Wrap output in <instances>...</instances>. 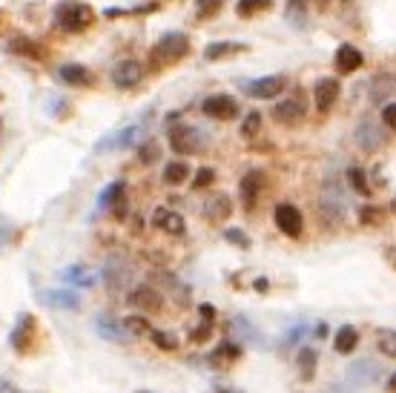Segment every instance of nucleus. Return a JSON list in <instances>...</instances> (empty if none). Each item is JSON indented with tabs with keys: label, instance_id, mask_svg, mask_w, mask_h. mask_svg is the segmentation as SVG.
<instances>
[{
	"label": "nucleus",
	"instance_id": "f257e3e1",
	"mask_svg": "<svg viewBox=\"0 0 396 393\" xmlns=\"http://www.w3.org/2000/svg\"><path fill=\"white\" fill-rule=\"evenodd\" d=\"M187 55H190V38L184 32H167V35H161L150 49V69L161 72V69L175 66Z\"/></svg>",
	"mask_w": 396,
	"mask_h": 393
},
{
	"label": "nucleus",
	"instance_id": "f03ea898",
	"mask_svg": "<svg viewBox=\"0 0 396 393\" xmlns=\"http://www.w3.org/2000/svg\"><path fill=\"white\" fill-rule=\"evenodd\" d=\"M95 23V12L92 6L81 3V0H63L55 9V29L66 35H81Z\"/></svg>",
	"mask_w": 396,
	"mask_h": 393
},
{
	"label": "nucleus",
	"instance_id": "7ed1b4c3",
	"mask_svg": "<svg viewBox=\"0 0 396 393\" xmlns=\"http://www.w3.org/2000/svg\"><path fill=\"white\" fill-rule=\"evenodd\" d=\"M167 138H170V147H173L175 155H198V152L207 147V135H204L198 127L181 124V121H178V124H170Z\"/></svg>",
	"mask_w": 396,
	"mask_h": 393
},
{
	"label": "nucleus",
	"instance_id": "20e7f679",
	"mask_svg": "<svg viewBox=\"0 0 396 393\" xmlns=\"http://www.w3.org/2000/svg\"><path fill=\"white\" fill-rule=\"evenodd\" d=\"M9 344L12 351L20 353V356H29L38 344V319L32 313H20L15 328H12V336H9Z\"/></svg>",
	"mask_w": 396,
	"mask_h": 393
},
{
	"label": "nucleus",
	"instance_id": "39448f33",
	"mask_svg": "<svg viewBox=\"0 0 396 393\" xmlns=\"http://www.w3.org/2000/svg\"><path fill=\"white\" fill-rule=\"evenodd\" d=\"M273 224H276L278 233L287 236V239H301V233H305V216H301V210L290 201L276 204Z\"/></svg>",
	"mask_w": 396,
	"mask_h": 393
},
{
	"label": "nucleus",
	"instance_id": "423d86ee",
	"mask_svg": "<svg viewBox=\"0 0 396 393\" xmlns=\"http://www.w3.org/2000/svg\"><path fill=\"white\" fill-rule=\"evenodd\" d=\"M201 112L207 115V118H213V121H232L241 112V106H239V101L232 95L219 92V95H209V98L201 101Z\"/></svg>",
	"mask_w": 396,
	"mask_h": 393
},
{
	"label": "nucleus",
	"instance_id": "0eeeda50",
	"mask_svg": "<svg viewBox=\"0 0 396 393\" xmlns=\"http://www.w3.org/2000/svg\"><path fill=\"white\" fill-rule=\"evenodd\" d=\"M270 115H273V121L282 124V127H299L301 121H305V115H308L305 98H301V95H290L285 101H278Z\"/></svg>",
	"mask_w": 396,
	"mask_h": 393
},
{
	"label": "nucleus",
	"instance_id": "6e6552de",
	"mask_svg": "<svg viewBox=\"0 0 396 393\" xmlns=\"http://www.w3.org/2000/svg\"><path fill=\"white\" fill-rule=\"evenodd\" d=\"M264 181H267L264 170H247V173L241 175V181H239V195H241V207H244L247 213H253L255 204H259V195L264 193Z\"/></svg>",
	"mask_w": 396,
	"mask_h": 393
},
{
	"label": "nucleus",
	"instance_id": "1a4fd4ad",
	"mask_svg": "<svg viewBox=\"0 0 396 393\" xmlns=\"http://www.w3.org/2000/svg\"><path fill=\"white\" fill-rule=\"evenodd\" d=\"M244 92L255 101H270L278 98L282 92H287V75H264V78H255L244 86Z\"/></svg>",
	"mask_w": 396,
	"mask_h": 393
},
{
	"label": "nucleus",
	"instance_id": "9d476101",
	"mask_svg": "<svg viewBox=\"0 0 396 393\" xmlns=\"http://www.w3.org/2000/svg\"><path fill=\"white\" fill-rule=\"evenodd\" d=\"M127 302H129V307H135V310H141L144 316H150V313H158L161 307H164V296H161L155 287H150V284H138L135 290H129Z\"/></svg>",
	"mask_w": 396,
	"mask_h": 393
},
{
	"label": "nucleus",
	"instance_id": "9b49d317",
	"mask_svg": "<svg viewBox=\"0 0 396 393\" xmlns=\"http://www.w3.org/2000/svg\"><path fill=\"white\" fill-rule=\"evenodd\" d=\"M150 221H152L155 230H161V233H167V236H175V239H181L184 233H187V221H184V216L170 210V207H155Z\"/></svg>",
	"mask_w": 396,
	"mask_h": 393
},
{
	"label": "nucleus",
	"instance_id": "f8f14e48",
	"mask_svg": "<svg viewBox=\"0 0 396 393\" xmlns=\"http://www.w3.org/2000/svg\"><path fill=\"white\" fill-rule=\"evenodd\" d=\"M144 75H147L144 63L127 58V61H121L118 66L112 69V83H115V89H135L138 83L144 81Z\"/></svg>",
	"mask_w": 396,
	"mask_h": 393
},
{
	"label": "nucleus",
	"instance_id": "ddd939ff",
	"mask_svg": "<svg viewBox=\"0 0 396 393\" xmlns=\"http://www.w3.org/2000/svg\"><path fill=\"white\" fill-rule=\"evenodd\" d=\"M339 81L336 78H319L316 86H313V104H316V112L319 115H328L333 109V104L339 101Z\"/></svg>",
	"mask_w": 396,
	"mask_h": 393
},
{
	"label": "nucleus",
	"instance_id": "4468645a",
	"mask_svg": "<svg viewBox=\"0 0 396 393\" xmlns=\"http://www.w3.org/2000/svg\"><path fill=\"white\" fill-rule=\"evenodd\" d=\"M58 78L72 86V89H86V86H95V75H92V69H86L84 63H63L58 69Z\"/></svg>",
	"mask_w": 396,
	"mask_h": 393
},
{
	"label": "nucleus",
	"instance_id": "2eb2a0df",
	"mask_svg": "<svg viewBox=\"0 0 396 393\" xmlns=\"http://www.w3.org/2000/svg\"><path fill=\"white\" fill-rule=\"evenodd\" d=\"M382 374V367L370 359H359L354 364H347V382L351 385H374Z\"/></svg>",
	"mask_w": 396,
	"mask_h": 393
},
{
	"label": "nucleus",
	"instance_id": "dca6fc26",
	"mask_svg": "<svg viewBox=\"0 0 396 393\" xmlns=\"http://www.w3.org/2000/svg\"><path fill=\"white\" fill-rule=\"evenodd\" d=\"M230 216H232V201H230L227 193H216V195H209L204 201V218L209 224H219V221H224Z\"/></svg>",
	"mask_w": 396,
	"mask_h": 393
},
{
	"label": "nucleus",
	"instance_id": "f3484780",
	"mask_svg": "<svg viewBox=\"0 0 396 393\" xmlns=\"http://www.w3.org/2000/svg\"><path fill=\"white\" fill-rule=\"evenodd\" d=\"M6 52H9V55H20V58H29V61H43V58H46L43 46H40L38 40L26 38V35L12 38V40L6 43Z\"/></svg>",
	"mask_w": 396,
	"mask_h": 393
},
{
	"label": "nucleus",
	"instance_id": "a211bd4d",
	"mask_svg": "<svg viewBox=\"0 0 396 393\" xmlns=\"http://www.w3.org/2000/svg\"><path fill=\"white\" fill-rule=\"evenodd\" d=\"M333 63H336V69L342 75H351V72H356V69L365 63V58H362V52L356 49L354 43H342L339 49H336V55H333Z\"/></svg>",
	"mask_w": 396,
	"mask_h": 393
},
{
	"label": "nucleus",
	"instance_id": "6ab92c4d",
	"mask_svg": "<svg viewBox=\"0 0 396 393\" xmlns=\"http://www.w3.org/2000/svg\"><path fill=\"white\" fill-rule=\"evenodd\" d=\"M241 52H247V43H241V40H216L204 49V58L207 61H227V58H236Z\"/></svg>",
	"mask_w": 396,
	"mask_h": 393
},
{
	"label": "nucleus",
	"instance_id": "aec40b11",
	"mask_svg": "<svg viewBox=\"0 0 396 393\" xmlns=\"http://www.w3.org/2000/svg\"><path fill=\"white\" fill-rule=\"evenodd\" d=\"M356 144H359L365 152H374V150H379V147L385 144V135H382V129H379L374 121H362V124L356 127Z\"/></svg>",
	"mask_w": 396,
	"mask_h": 393
},
{
	"label": "nucleus",
	"instance_id": "412c9836",
	"mask_svg": "<svg viewBox=\"0 0 396 393\" xmlns=\"http://www.w3.org/2000/svg\"><path fill=\"white\" fill-rule=\"evenodd\" d=\"M316 364H319V351L313 344H301L299 353H296V367H299L301 382H310L316 376Z\"/></svg>",
	"mask_w": 396,
	"mask_h": 393
},
{
	"label": "nucleus",
	"instance_id": "4be33fe9",
	"mask_svg": "<svg viewBox=\"0 0 396 393\" xmlns=\"http://www.w3.org/2000/svg\"><path fill=\"white\" fill-rule=\"evenodd\" d=\"M190 175H193V170L187 161H167L164 173H161V181H164L167 187H181V184L190 181Z\"/></svg>",
	"mask_w": 396,
	"mask_h": 393
},
{
	"label": "nucleus",
	"instance_id": "5701e85b",
	"mask_svg": "<svg viewBox=\"0 0 396 393\" xmlns=\"http://www.w3.org/2000/svg\"><path fill=\"white\" fill-rule=\"evenodd\" d=\"M319 213H322V221L328 224V227H339L344 221V201L339 195H324L322 198V207H319Z\"/></svg>",
	"mask_w": 396,
	"mask_h": 393
},
{
	"label": "nucleus",
	"instance_id": "b1692460",
	"mask_svg": "<svg viewBox=\"0 0 396 393\" xmlns=\"http://www.w3.org/2000/svg\"><path fill=\"white\" fill-rule=\"evenodd\" d=\"M121 328H124V333L132 336V339H144V336H150V330H152V321H150L144 313H129V316L121 319Z\"/></svg>",
	"mask_w": 396,
	"mask_h": 393
},
{
	"label": "nucleus",
	"instance_id": "393cba45",
	"mask_svg": "<svg viewBox=\"0 0 396 393\" xmlns=\"http://www.w3.org/2000/svg\"><path fill=\"white\" fill-rule=\"evenodd\" d=\"M356 344H359V330H356L354 325H342V328L336 330V336H333V348H336V353H342V356L354 353V351H356Z\"/></svg>",
	"mask_w": 396,
	"mask_h": 393
},
{
	"label": "nucleus",
	"instance_id": "a878e982",
	"mask_svg": "<svg viewBox=\"0 0 396 393\" xmlns=\"http://www.w3.org/2000/svg\"><path fill=\"white\" fill-rule=\"evenodd\" d=\"M46 305L61 307V310H78L81 307V298L75 290H46Z\"/></svg>",
	"mask_w": 396,
	"mask_h": 393
},
{
	"label": "nucleus",
	"instance_id": "bb28decb",
	"mask_svg": "<svg viewBox=\"0 0 396 393\" xmlns=\"http://www.w3.org/2000/svg\"><path fill=\"white\" fill-rule=\"evenodd\" d=\"M127 198V181H112L109 187L98 195V210H112L118 201Z\"/></svg>",
	"mask_w": 396,
	"mask_h": 393
},
{
	"label": "nucleus",
	"instance_id": "cd10ccee",
	"mask_svg": "<svg viewBox=\"0 0 396 393\" xmlns=\"http://www.w3.org/2000/svg\"><path fill=\"white\" fill-rule=\"evenodd\" d=\"M61 282L63 284H78V287H89L92 282V273L84 267V264H69V267H63L61 270Z\"/></svg>",
	"mask_w": 396,
	"mask_h": 393
},
{
	"label": "nucleus",
	"instance_id": "c85d7f7f",
	"mask_svg": "<svg viewBox=\"0 0 396 393\" xmlns=\"http://www.w3.org/2000/svg\"><path fill=\"white\" fill-rule=\"evenodd\" d=\"M98 333L101 339H109V342H127V333L121 328V321H115V319H106V316H98Z\"/></svg>",
	"mask_w": 396,
	"mask_h": 393
},
{
	"label": "nucleus",
	"instance_id": "c756f323",
	"mask_svg": "<svg viewBox=\"0 0 396 393\" xmlns=\"http://www.w3.org/2000/svg\"><path fill=\"white\" fill-rule=\"evenodd\" d=\"M347 184H351L354 193H359V195H365V198L374 195V187L367 184V175H365L362 167H347Z\"/></svg>",
	"mask_w": 396,
	"mask_h": 393
},
{
	"label": "nucleus",
	"instance_id": "7c9ffc66",
	"mask_svg": "<svg viewBox=\"0 0 396 393\" xmlns=\"http://www.w3.org/2000/svg\"><path fill=\"white\" fill-rule=\"evenodd\" d=\"M356 218H359L362 227H382L385 210H382V207H377V204H365V207H359Z\"/></svg>",
	"mask_w": 396,
	"mask_h": 393
},
{
	"label": "nucleus",
	"instance_id": "2f4dec72",
	"mask_svg": "<svg viewBox=\"0 0 396 393\" xmlns=\"http://www.w3.org/2000/svg\"><path fill=\"white\" fill-rule=\"evenodd\" d=\"M370 89H374V92H370V101L379 104V101H385L388 95H393V92H396V81L390 75H379V78H374V86H370Z\"/></svg>",
	"mask_w": 396,
	"mask_h": 393
},
{
	"label": "nucleus",
	"instance_id": "473e14b6",
	"mask_svg": "<svg viewBox=\"0 0 396 393\" xmlns=\"http://www.w3.org/2000/svg\"><path fill=\"white\" fill-rule=\"evenodd\" d=\"M262 124H264V115L259 112V109H250L247 115H244V121H241V138H255L262 132Z\"/></svg>",
	"mask_w": 396,
	"mask_h": 393
},
{
	"label": "nucleus",
	"instance_id": "72a5a7b5",
	"mask_svg": "<svg viewBox=\"0 0 396 393\" xmlns=\"http://www.w3.org/2000/svg\"><path fill=\"white\" fill-rule=\"evenodd\" d=\"M147 339L155 344L158 351H164V353H173V351H178V339H175L173 333H167V330H158V328H152Z\"/></svg>",
	"mask_w": 396,
	"mask_h": 393
},
{
	"label": "nucleus",
	"instance_id": "f704fd0d",
	"mask_svg": "<svg viewBox=\"0 0 396 393\" xmlns=\"http://www.w3.org/2000/svg\"><path fill=\"white\" fill-rule=\"evenodd\" d=\"M377 348H379V353H385L388 359H396V330H390V328L377 330Z\"/></svg>",
	"mask_w": 396,
	"mask_h": 393
},
{
	"label": "nucleus",
	"instance_id": "c9c22d12",
	"mask_svg": "<svg viewBox=\"0 0 396 393\" xmlns=\"http://www.w3.org/2000/svg\"><path fill=\"white\" fill-rule=\"evenodd\" d=\"M161 158V147H158V141L155 138H147V141L138 147V161H141L144 167H150V164H155V161Z\"/></svg>",
	"mask_w": 396,
	"mask_h": 393
},
{
	"label": "nucleus",
	"instance_id": "e433bc0d",
	"mask_svg": "<svg viewBox=\"0 0 396 393\" xmlns=\"http://www.w3.org/2000/svg\"><path fill=\"white\" fill-rule=\"evenodd\" d=\"M273 6V0H239L236 3V15L239 17H253L255 12H264Z\"/></svg>",
	"mask_w": 396,
	"mask_h": 393
},
{
	"label": "nucleus",
	"instance_id": "4c0bfd02",
	"mask_svg": "<svg viewBox=\"0 0 396 393\" xmlns=\"http://www.w3.org/2000/svg\"><path fill=\"white\" fill-rule=\"evenodd\" d=\"M224 6V0H196V17L198 20H209V17H216Z\"/></svg>",
	"mask_w": 396,
	"mask_h": 393
},
{
	"label": "nucleus",
	"instance_id": "58836bf2",
	"mask_svg": "<svg viewBox=\"0 0 396 393\" xmlns=\"http://www.w3.org/2000/svg\"><path fill=\"white\" fill-rule=\"evenodd\" d=\"M241 356V344H236V342H221L219 348H216V353H213V359H224V362H236Z\"/></svg>",
	"mask_w": 396,
	"mask_h": 393
},
{
	"label": "nucleus",
	"instance_id": "ea45409f",
	"mask_svg": "<svg viewBox=\"0 0 396 393\" xmlns=\"http://www.w3.org/2000/svg\"><path fill=\"white\" fill-rule=\"evenodd\" d=\"M209 184H216V170L213 167H201L193 175V190H207Z\"/></svg>",
	"mask_w": 396,
	"mask_h": 393
},
{
	"label": "nucleus",
	"instance_id": "a19ab883",
	"mask_svg": "<svg viewBox=\"0 0 396 393\" xmlns=\"http://www.w3.org/2000/svg\"><path fill=\"white\" fill-rule=\"evenodd\" d=\"M224 239H227L230 244L241 247V250H250V236L244 233V230H239V227H227V230H224Z\"/></svg>",
	"mask_w": 396,
	"mask_h": 393
},
{
	"label": "nucleus",
	"instance_id": "79ce46f5",
	"mask_svg": "<svg viewBox=\"0 0 396 393\" xmlns=\"http://www.w3.org/2000/svg\"><path fill=\"white\" fill-rule=\"evenodd\" d=\"M209 336H213V325H209V321H201V325L190 333V342L193 344H204V342H209Z\"/></svg>",
	"mask_w": 396,
	"mask_h": 393
},
{
	"label": "nucleus",
	"instance_id": "37998d69",
	"mask_svg": "<svg viewBox=\"0 0 396 393\" xmlns=\"http://www.w3.org/2000/svg\"><path fill=\"white\" fill-rule=\"evenodd\" d=\"M382 124H385L388 129H393V132H396V101L382 106Z\"/></svg>",
	"mask_w": 396,
	"mask_h": 393
},
{
	"label": "nucleus",
	"instance_id": "c03bdc74",
	"mask_svg": "<svg viewBox=\"0 0 396 393\" xmlns=\"http://www.w3.org/2000/svg\"><path fill=\"white\" fill-rule=\"evenodd\" d=\"M305 9H308V0H290V3H287V17L301 20V15H305Z\"/></svg>",
	"mask_w": 396,
	"mask_h": 393
},
{
	"label": "nucleus",
	"instance_id": "a18cd8bd",
	"mask_svg": "<svg viewBox=\"0 0 396 393\" xmlns=\"http://www.w3.org/2000/svg\"><path fill=\"white\" fill-rule=\"evenodd\" d=\"M198 316H201V321H209V325H216V307H213V305H198Z\"/></svg>",
	"mask_w": 396,
	"mask_h": 393
},
{
	"label": "nucleus",
	"instance_id": "49530a36",
	"mask_svg": "<svg viewBox=\"0 0 396 393\" xmlns=\"http://www.w3.org/2000/svg\"><path fill=\"white\" fill-rule=\"evenodd\" d=\"M305 333H308V325H299V328H293V333L287 336V344H299L301 339H305Z\"/></svg>",
	"mask_w": 396,
	"mask_h": 393
},
{
	"label": "nucleus",
	"instance_id": "de8ad7c7",
	"mask_svg": "<svg viewBox=\"0 0 396 393\" xmlns=\"http://www.w3.org/2000/svg\"><path fill=\"white\" fill-rule=\"evenodd\" d=\"M253 287L259 290V293H267V287H270V284H267V279H255V284H253Z\"/></svg>",
	"mask_w": 396,
	"mask_h": 393
},
{
	"label": "nucleus",
	"instance_id": "09e8293b",
	"mask_svg": "<svg viewBox=\"0 0 396 393\" xmlns=\"http://www.w3.org/2000/svg\"><path fill=\"white\" fill-rule=\"evenodd\" d=\"M316 336H319V339L328 336V325H319V328H316Z\"/></svg>",
	"mask_w": 396,
	"mask_h": 393
},
{
	"label": "nucleus",
	"instance_id": "8fccbe9b",
	"mask_svg": "<svg viewBox=\"0 0 396 393\" xmlns=\"http://www.w3.org/2000/svg\"><path fill=\"white\" fill-rule=\"evenodd\" d=\"M388 390H390V393H396V374L388 379Z\"/></svg>",
	"mask_w": 396,
	"mask_h": 393
},
{
	"label": "nucleus",
	"instance_id": "3c124183",
	"mask_svg": "<svg viewBox=\"0 0 396 393\" xmlns=\"http://www.w3.org/2000/svg\"><path fill=\"white\" fill-rule=\"evenodd\" d=\"M390 207H393V213H396V201H390Z\"/></svg>",
	"mask_w": 396,
	"mask_h": 393
},
{
	"label": "nucleus",
	"instance_id": "603ef678",
	"mask_svg": "<svg viewBox=\"0 0 396 393\" xmlns=\"http://www.w3.org/2000/svg\"><path fill=\"white\" fill-rule=\"evenodd\" d=\"M221 393H232V390H221Z\"/></svg>",
	"mask_w": 396,
	"mask_h": 393
},
{
	"label": "nucleus",
	"instance_id": "864d4df0",
	"mask_svg": "<svg viewBox=\"0 0 396 393\" xmlns=\"http://www.w3.org/2000/svg\"><path fill=\"white\" fill-rule=\"evenodd\" d=\"M0 17H3V15H0Z\"/></svg>",
	"mask_w": 396,
	"mask_h": 393
},
{
	"label": "nucleus",
	"instance_id": "5fc2aeb1",
	"mask_svg": "<svg viewBox=\"0 0 396 393\" xmlns=\"http://www.w3.org/2000/svg\"><path fill=\"white\" fill-rule=\"evenodd\" d=\"M141 393H144V390H141Z\"/></svg>",
	"mask_w": 396,
	"mask_h": 393
}]
</instances>
